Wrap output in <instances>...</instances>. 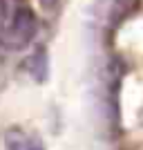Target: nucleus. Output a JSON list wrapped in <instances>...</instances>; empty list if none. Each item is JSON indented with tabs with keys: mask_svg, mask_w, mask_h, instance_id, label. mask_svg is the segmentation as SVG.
I'll return each instance as SVG.
<instances>
[{
	"mask_svg": "<svg viewBox=\"0 0 143 150\" xmlns=\"http://www.w3.org/2000/svg\"><path fill=\"white\" fill-rule=\"evenodd\" d=\"M38 34V18L34 9L29 7H18L16 11L7 18L5 27L0 29V47L7 52H20Z\"/></svg>",
	"mask_w": 143,
	"mask_h": 150,
	"instance_id": "f257e3e1",
	"label": "nucleus"
},
{
	"mask_svg": "<svg viewBox=\"0 0 143 150\" xmlns=\"http://www.w3.org/2000/svg\"><path fill=\"white\" fill-rule=\"evenodd\" d=\"M139 0H114V18H125L137 9Z\"/></svg>",
	"mask_w": 143,
	"mask_h": 150,
	"instance_id": "20e7f679",
	"label": "nucleus"
},
{
	"mask_svg": "<svg viewBox=\"0 0 143 150\" xmlns=\"http://www.w3.org/2000/svg\"><path fill=\"white\" fill-rule=\"evenodd\" d=\"M25 67L31 74L34 81L45 83L47 81V74H49V56H47V50H45V47H38V50L25 61Z\"/></svg>",
	"mask_w": 143,
	"mask_h": 150,
	"instance_id": "7ed1b4c3",
	"label": "nucleus"
},
{
	"mask_svg": "<svg viewBox=\"0 0 143 150\" xmlns=\"http://www.w3.org/2000/svg\"><path fill=\"white\" fill-rule=\"evenodd\" d=\"M7 18H9V9H7V0H0V29L5 27Z\"/></svg>",
	"mask_w": 143,
	"mask_h": 150,
	"instance_id": "39448f33",
	"label": "nucleus"
},
{
	"mask_svg": "<svg viewBox=\"0 0 143 150\" xmlns=\"http://www.w3.org/2000/svg\"><path fill=\"white\" fill-rule=\"evenodd\" d=\"M38 2H40V7H43L45 11H51V9L58 5V0H38Z\"/></svg>",
	"mask_w": 143,
	"mask_h": 150,
	"instance_id": "423d86ee",
	"label": "nucleus"
},
{
	"mask_svg": "<svg viewBox=\"0 0 143 150\" xmlns=\"http://www.w3.org/2000/svg\"><path fill=\"white\" fill-rule=\"evenodd\" d=\"M5 150H45V146L34 134H27L20 128H9L5 132Z\"/></svg>",
	"mask_w": 143,
	"mask_h": 150,
	"instance_id": "f03ea898",
	"label": "nucleus"
}]
</instances>
